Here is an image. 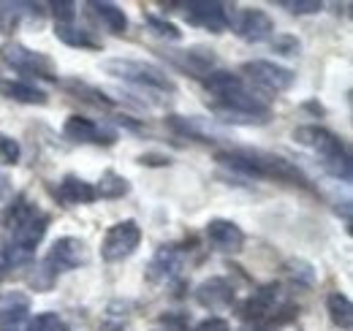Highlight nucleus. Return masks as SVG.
Returning a JSON list of instances; mask_svg holds the SVG:
<instances>
[{
	"instance_id": "nucleus-1",
	"label": "nucleus",
	"mask_w": 353,
	"mask_h": 331,
	"mask_svg": "<svg viewBox=\"0 0 353 331\" xmlns=\"http://www.w3.org/2000/svg\"><path fill=\"white\" fill-rule=\"evenodd\" d=\"M49 214L41 212L36 204H30L25 196L17 199V204H11V209L6 212L3 223L8 228V248L3 250V263L6 266H17L25 258H30V252L44 242L46 228H49Z\"/></svg>"
},
{
	"instance_id": "nucleus-2",
	"label": "nucleus",
	"mask_w": 353,
	"mask_h": 331,
	"mask_svg": "<svg viewBox=\"0 0 353 331\" xmlns=\"http://www.w3.org/2000/svg\"><path fill=\"white\" fill-rule=\"evenodd\" d=\"M215 161L223 163L225 168H231V171L253 177V179H277V182H285V185L307 188V177L296 166L288 163L280 155H272V152H261V150H223V152L215 155Z\"/></svg>"
},
{
	"instance_id": "nucleus-3",
	"label": "nucleus",
	"mask_w": 353,
	"mask_h": 331,
	"mask_svg": "<svg viewBox=\"0 0 353 331\" xmlns=\"http://www.w3.org/2000/svg\"><path fill=\"white\" fill-rule=\"evenodd\" d=\"M294 141L315 152L323 161L321 166L326 168V174H332L334 179L351 182V150L337 133H332L323 125H302L294 130Z\"/></svg>"
},
{
	"instance_id": "nucleus-4",
	"label": "nucleus",
	"mask_w": 353,
	"mask_h": 331,
	"mask_svg": "<svg viewBox=\"0 0 353 331\" xmlns=\"http://www.w3.org/2000/svg\"><path fill=\"white\" fill-rule=\"evenodd\" d=\"M101 68L114 77V79H123V82H131L136 87H144V90H155V92H174L176 84L166 77L163 68L152 66V63H144V60H128V57H112V60H103Z\"/></svg>"
},
{
	"instance_id": "nucleus-5",
	"label": "nucleus",
	"mask_w": 353,
	"mask_h": 331,
	"mask_svg": "<svg viewBox=\"0 0 353 331\" xmlns=\"http://www.w3.org/2000/svg\"><path fill=\"white\" fill-rule=\"evenodd\" d=\"M242 74L248 77V82L256 84L264 92H285L296 82V74L291 68L272 60H248L242 66Z\"/></svg>"
},
{
	"instance_id": "nucleus-6",
	"label": "nucleus",
	"mask_w": 353,
	"mask_h": 331,
	"mask_svg": "<svg viewBox=\"0 0 353 331\" xmlns=\"http://www.w3.org/2000/svg\"><path fill=\"white\" fill-rule=\"evenodd\" d=\"M3 60L17 68L19 74H28V77H41L49 82H57V68L54 63L46 57L44 52H33L22 43H6L3 46Z\"/></svg>"
},
{
	"instance_id": "nucleus-7",
	"label": "nucleus",
	"mask_w": 353,
	"mask_h": 331,
	"mask_svg": "<svg viewBox=\"0 0 353 331\" xmlns=\"http://www.w3.org/2000/svg\"><path fill=\"white\" fill-rule=\"evenodd\" d=\"M139 242H141L139 223L136 220H120V223H114L106 231V237L101 242V258L106 263H117V261L133 255V250L139 248Z\"/></svg>"
},
{
	"instance_id": "nucleus-8",
	"label": "nucleus",
	"mask_w": 353,
	"mask_h": 331,
	"mask_svg": "<svg viewBox=\"0 0 353 331\" xmlns=\"http://www.w3.org/2000/svg\"><path fill=\"white\" fill-rule=\"evenodd\" d=\"M228 28H234L236 36L248 43H261L274 36V22L264 8H239L228 14Z\"/></svg>"
},
{
	"instance_id": "nucleus-9",
	"label": "nucleus",
	"mask_w": 353,
	"mask_h": 331,
	"mask_svg": "<svg viewBox=\"0 0 353 331\" xmlns=\"http://www.w3.org/2000/svg\"><path fill=\"white\" fill-rule=\"evenodd\" d=\"M63 136L74 144H103V147H112L117 141V130L112 125H101L90 117L82 114H71L65 125H63Z\"/></svg>"
},
{
	"instance_id": "nucleus-10",
	"label": "nucleus",
	"mask_w": 353,
	"mask_h": 331,
	"mask_svg": "<svg viewBox=\"0 0 353 331\" xmlns=\"http://www.w3.org/2000/svg\"><path fill=\"white\" fill-rule=\"evenodd\" d=\"M182 17L190 25L204 28L210 33H223L228 28V8L223 3H215V0H190V3H182Z\"/></svg>"
},
{
	"instance_id": "nucleus-11",
	"label": "nucleus",
	"mask_w": 353,
	"mask_h": 331,
	"mask_svg": "<svg viewBox=\"0 0 353 331\" xmlns=\"http://www.w3.org/2000/svg\"><path fill=\"white\" fill-rule=\"evenodd\" d=\"M44 261L54 274L79 269V266L88 263V245L82 239H77V237H63V239H57L52 245V250H49V255H46Z\"/></svg>"
},
{
	"instance_id": "nucleus-12",
	"label": "nucleus",
	"mask_w": 353,
	"mask_h": 331,
	"mask_svg": "<svg viewBox=\"0 0 353 331\" xmlns=\"http://www.w3.org/2000/svg\"><path fill=\"white\" fill-rule=\"evenodd\" d=\"M169 60L174 63L179 71H188L193 74L196 79H207L215 66H218V57L212 49H204V46H193V49H179V52H166Z\"/></svg>"
},
{
	"instance_id": "nucleus-13",
	"label": "nucleus",
	"mask_w": 353,
	"mask_h": 331,
	"mask_svg": "<svg viewBox=\"0 0 353 331\" xmlns=\"http://www.w3.org/2000/svg\"><path fill=\"white\" fill-rule=\"evenodd\" d=\"M204 234H207V239H210L212 248L221 250V252H228V255H234V252H239V250L245 248V231L234 220L215 217V220L207 223Z\"/></svg>"
},
{
	"instance_id": "nucleus-14",
	"label": "nucleus",
	"mask_w": 353,
	"mask_h": 331,
	"mask_svg": "<svg viewBox=\"0 0 353 331\" xmlns=\"http://www.w3.org/2000/svg\"><path fill=\"white\" fill-rule=\"evenodd\" d=\"M196 301L204 307V310H210V312H221V310H228L231 304H234V285L225 280V277H210V280H204L199 288H196Z\"/></svg>"
},
{
	"instance_id": "nucleus-15",
	"label": "nucleus",
	"mask_w": 353,
	"mask_h": 331,
	"mask_svg": "<svg viewBox=\"0 0 353 331\" xmlns=\"http://www.w3.org/2000/svg\"><path fill=\"white\" fill-rule=\"evenodd\" d=\"M30 315V296L11 290L0 296V331H22L25 318Z\"/></svg>"
},
{
	"instance_id": "nucleus-16",
	"label": "nucleus",
	"mask_w": 353,
	"mask_h": 331,
	"mask_svg": "<svg viewBox=\"0 0 353 331\" xmlns=\"http://www.w3.org/2000/svg\"><path fill=\"white\" fill-rule=\"evenodd\" d=\"M54 199L65 207H79V204L98 201V193H95V185H90L88 179H82L77 174H65L60 179V185L54 188Z\"/></svg>"
},
{
	"instance_id": "nucleus-17",
	"label": "nucleus",
	"mask_w": 353,
	"mask_h": 331,
	"mask_svg": "<svg viewBox=\"0 0 353 331\" xmlns=\"http://www.w3.org/2000/svg\"><path fill=\"white\" fill-rule=\"evenodd\" d=\"M280 301V288L274 283H269L264 288H259L245 304H239V315L248 321V323H256V321H264L269 315H274V307Z\"/></svg>"
},
{
	"instance_id": "nucleus-18",
	"label": "nucleus",
	"mask_w": 353,
	"mask_h": 331,
	"mask_svg": "<svg viewBox=\"0 0 353 331\" xmlns=\"http://www.w3.org/2000/svg\"><path fill=\"white\" fill-rule=\"evenodd\" d=\"M0 95L8 101H17V103H30V106H44L49 101L41 87L22 82V79H0Z\"/></svg>"
},
{
	"instance_id": "nucleus-19",
	"label": "nucleus",
	"mask_w": 353,
	"mask_h": 331,
	"mask_svg": "<svg viewBox=\"0 0 353 331\" xmlns=\"http://www.w3.org/2000/svg\"><path fill=\"white\" fill-rule=\"evenodd\" d=\"M88 8L109 33L123 36L128 30V17H125V11L117 3H98V0H92V3H88Z\"/></svg>"
},
{
	"instance_id": "nucleus-20",
	"label": "nucleus",
	"mask_w": 353,
	"mask_h": 331,
	"mask_svg": "<svg viewBox=\"0 0 353 331\" xmlns=\"http://www.w3.org/2000/svg\"><path fill=\"white\" fill-rule=\"evenodd\" d=\"M166 125H169L174 133L188 136V139H193V141H210V139H218V133L204 123L201 117H179V114H172V117H166Z\"/></svg>"
},
{
	"instance_id": "nucleus-21",
	"label": "nucleus",
	"mask_w": 353,
	"mask_h": 331,
	"mask_svg": "<svg viewBox=\"0 0 353 331\" xmlns=\"http://www.w3.org/2000/svg\"><path fill=\"white\" fill-rule=\"evenodd\" d=\"M182 252L176 248H161V252L155 255V261L150 263V277L152 280H172L176 272L182 269Z\"/></svg>"
},
{
	"instance_id": "nucleus-22",
	"label": "nucleus",
	"mask_w": 353,
	"mask_h": 331,
	"mask_svg": "<svg viewBox=\"0 0 353 331\" xmlns=\"http://www.w3.org/2000/svg\"><path fill=\"white\" fill-rule=\"evenodd\" d=\"M326 312H329L334 326H340V329L345 331L353 326V304L343 290H334V293L326 296Z\"/></svg>"
},
{
	"instance_id": "nucleus-23",
	"label": "nucleus",
	"mask_w": 353,
	"mask_h": 331,
	"mask_svg": "<svg viewBox=\"0 0 353 331\" xmlns=\"http://www.w3.org/2000/svg\"><path fill=\"white\" fill-rule=\"evenodd\" d=\"M95 193H98V199H123L131 193V182L117 171H103L101 182L95 185Z\"/></svg>"
},
{
	"instance_id": "nucleus-24",
	"label": "nucleus",
	"mask_w": 353,
	"mask_h": 331,
	"mask_svg": "<svg viewBox=\"0 0 353 331\" xmlns=\"http://www.w3.org/2000/svg\"><path fill=\"white\" fill-rule=\"evenodd\" d=\"M57 39L68 46H79V49H101V43L90 36L88 30L77 28V25H54Z\"/></svg>"
},
{
	"instance_id": "nucleus-25",
	"label": "nucleus",
	"mask_w": 353,
	"mask_h": 331,
	"mask_svg": "<svg viewBox=\"0 0 353 331\" xmlns=\"http://www.w3.org/2000/svg\"><path fill=\"white\" fill-rule=\"evenodd\" d=\"M25 331H68V323L54 312H41L28 323Z\"/></svg>"
},
{
	"instance_id": "nucleus-26",
	"label": "nucleus",
	"mask_w": 353,
	"mask_h": 331,
	"mask_svg": "<svg viewBox=\"0 0 353 331\" xmlns=\"http://www.w3.org/2000/svg\"><path fill=\"white\" fill-rule=\"evenodd\" d=\"M144 22H147L158 36H163V39H169V41H179V39H182L179 28H176L174 22H169V19H161V17H155V14H147Z\"/></svg>"
},
{
	"instance_id": "nucleus-27",
	"label": "nucleus",
	"mask_w": 353,
	"mask_h": 331,
	"mask_svg": "<svg viewBox=\"0 0 353 331\" xmlns=\"http://www.w3.org/2000/svg\"><path fill=\"white\" fill-rule=\"evenodd\" d=\"M19 155H22L19 141L6 136V133H0V166H17L19 163Z\"/></svg>"
},
{
	"instance_id": "nucleus-28",
	"label": "nucleus",
	"mask_w": 353,
	"mask_h": 331,
	"mask_svg": "<svg viewBox=\"0 0 353 331\" xmlns=\"http://www.w3.org/2000/svg\"><path fill=\"white\" fill-rule=\"evenodd\" d=\"M52 17H54V25H74L77 19V3H52Z\"/></svg>"
},
{
	"instance_id": "nucleus-29",
	"label": "nucleus",
	"mask_w": 353,
	"mask_h": 331,
	"mask_svg": "<svg viewBox=\"0 0 353 331\" xmlns=\"http://www.w3.org/2000/svg\"><path fill=\"white\" fill-rule=\"evenodd\" d=\"M272 49L277 52V54H285V57H296L299 54V49H302V43L296 41L294 36H274L272 39Z\"/></svg>"
},
{
	"instance_id": "nucleus-30",
	"label": "nucleus",
	"mask_w": 353,
	"mask_h": 331,
	"mask_svg": "<svg viewBox=\"0 0 353 331\" xmlns=\"http://www.w3.org/2000/svg\"><path fill=\"white\" fill-rule=\"evenodd\" d=\"M280 6H283V8H288L291 14H315V11H321V8H323V3H321V0H283Z\"/></svg>"
},
{
	"instance_id": "nucleus-31",
	"label": "nucleus",
	"mask_w": 353,
	"mask_h": 331,
	"mask_svg": "<svg viewBox=\"0 0 353 331\" xmlns=\"http://www.w3.org/2000/svg\"><path fill=\"white\" fill-rule=\"evenodd\" d=\"M193 331H231V326H228V321H225V318H218V315H215V318L201 321Z\"/></svg>"
},
{
	"instance_id": "nucleus-32",
	"label": "nucleus",
	"mask_w": 353,
	"mask_h": 331,
	"mask_svg": "<svg viewBox=\"0 0 353 331\" xmlns=\"http://www.w3.org/2000/svg\"><path fill=\"white\" fill-rule=\"evenodd\" d=\"M8 185H11V182H8V177H6V174H0V201L11 193V188H8Z\"/></svg>"
},
{
	"instance_id": "nucleus-33",
	"label": "nucleus",
	"mask_w": 353,
	"mask_h": 331,
	"mask_svg": "<svg viewBox=\"0 0 353 331\" xmlns=\"http://www.w3.org/2000/svg\"><path fill=\"white\" fill-rule=\"evenodd\" d=\"M239 331H266V329H261L259 323H245V326H242Z\"/></svg>"
}]
</instances>
